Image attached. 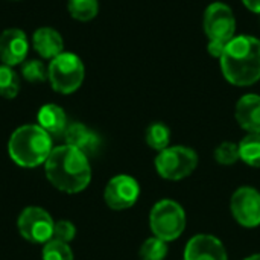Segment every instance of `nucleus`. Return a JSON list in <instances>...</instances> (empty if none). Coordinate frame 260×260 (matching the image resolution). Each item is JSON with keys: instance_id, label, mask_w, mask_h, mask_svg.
I'll return each instance as SVG.
<instances>
[{"instance_id": "1", "label": "nucleus", "mask_w": 260, "mask_h": 260, "mask_svg": "<svg viewBox=\"0 0 260 260\" xmlns=\"http://www.w3.org/2000/svg\"><path fill=\"white\" fill-rule=\"evenodd\" d=\"M224 78L236 87H250L260 79V40L239 35L227 43L221 58Z\"/></svg>"}, {"instance_id": "2", "label": "nucleus", "mask_w": 260, "mask_h": 260, "mask_svg": "<svg viewBox=\"0 0 260 260\" xmlns=\"http://www.w3.org/2000/svg\"><path fill=\"white\" fill-rule=\"evenodd\" d=\"M44 165L47 180L58 190L67 193L84 190L91 180L88 157L69 145L52 149Z\"/></svg>"}, {"instance_id": "3", "label": "nucleus", "mask_w": 260, "mask_h": 260, "mask_svg": "<svg viewBox=\"0 0 260 260\" xmlns=\"http://www.w3.org/2000/svg\"><path fill=\"white\" fill-rule=\"evenodd\" d=\"M8 151L18 166L34 168L46 163L52 152V139L40 125H24L11 136Z\"/></svg>"}, {"instance_id": "4", "label": "nucleus", "mask_w": 260, "mask_h": 260, "mask_svg": "<svg viewBox=\"0 0 260 260\" xmlns=\"http://www.w3.org/2000/svg\"><path fill=\"white\" fill-rule=\"evenodd\" d=\"M149 227L155 238L169 242L181 236L186 229V213L172 200L158 201L149 215Z\"/></svg>"}, {"instance_id": "5", "label": "nucleus", "mask_w": 260, "mask_h": 260, "mask_svg": "<svg viewBox=\"0 0 260 260\" xmlns=\"http://www.w3.org/2000/svg\"><path fill=\"white\" fill-rule=\"evenodd\" d=\"M84 64L75 53H61L50 61L49 81L55 91L70 94L76 91L84 81Z\"/></svg>"}, {"instance_id": "6", "label": "nucleus", "mask_w": 260, "mask_h": 260, "mask_svg": "<svg viewBox=\"0 0 260 260\" xmlns=\"http://www.w3.org/2000/svg\"><path fill=\"white\" fill-rule=\"evenodd\" d=\"M198 165V155L186 146H172L158 152L155 169L161 178L177 181L189 177Z\"/></svg>"}, {"instance_id": "7", "label": "nucleus", "mask_w": 260, "mask_h": 260, "mask_svg": "<svg viewBox=\"0 0 260 260\" xmlns=\"http://www.w3.org/2000/svg\"><path fill=\"white\" fill-rule=\"evenodd\" d=\"M204 32L209 41L222 44L232 41L236 32V17L232 8L221 2L209 5L204 12Z\"/></svg>"}, {"instance_id": "8", "label": "nucleus", "mask_w": 260, "mask_h": 260, "mask_svg": "<svg viewBox=\"0 0 260 260\" xmlns=\"http://www.w3.org/2000/svg\"><path fill=\"white\" fill-rule=\"evenodd\" d=\"M20 235L34 244H46L53 238L55 222L50 215L40 207H27L18 216Z\"/></svg>"}, {"instance_id": "9", "label": "nucleus", "mask_w": 260, "mask_h": 260, "mask_svg": "<svg viewBox=\"0 0 260 260\" xmlns=\"http://www.w3.org/2000/svg\"><path fill=\"white\" fill-rule=\"evenodd\" d=\"M233 218L247 229L260 225V193L248 186L238 189L230 203Z\"/></svg>"}, {"instance_id": "10", "label": "nucleus", "mask_w": 260, "mask_h": 260, "mask_svg": "<svg viewBox=\"0 0 260 260\" xmlns=\"http://www.w3.org/2000/svg\"><path fill=\"white\" fill-rule=\"evenodd\" d=\"M140 195L139 183L129 175H117L105 187L104 198L110 209L125 210L136 204Z\"/></svg>"}, {"instance_id": "11", "label": "nucleus", "mask_w": 260, "mask_h": 260, "mask_svg": "<svg viewBox=\"0 0 260 260\" xmlns=\"http://www.w3.org/2000/svg\"><path fill=\"white\" fill-rule=\"evenodd\" d=\"M184 260H227V251L218 238L197 235L186 245Z\"/></svg>"}, {"instance_id": "12", "label": "nucleus", "mask_w": 260, "mask_h": 260, "mask_svg": "<svg viewBox=\"0 0 260 260\" xmlns=\"http://www.w3.org/2000/svg\"><path fill=\"white\" fill-rule=\"evenodd\" d=\"M29 43L26 34L20 29H6L0 35V59L5 66L21 64L27 55Z\"/></svg>"}, {"instance_id": "13", "label": "nucleus", "mask_w": 260, "mask_h": 260, "mask_svg": "<svg viewBox=\"0 0 260 260\" xmlns=\"http://www.w3.org/2000/svg\"><path fill=\"white\" fill-rule=\"evenodd\" d=\"M238 123L250 134H260V96L245 94L242 96L235 110Z\"/></svg>"}, {"instance_id": "14", "label": "nucleus", "mask_w": 260, "mask_h": 260, "mask_svg": "<svg viewBox=\"0 0 260 260\" xmlns=\"http://www.w3.org/2000/svg\"><path fill=\"white\" fill-rule=\"evenodd\" d=\"M62 136L66 139V145L79 149L87 157L94 154L99 148V137L82 123L67 125Z\"/></svg>"}, {"instance_id": "15", "label": "nucleus", "mask_w": 260, "mask_h": 260, "mask_svg": "<svg viewBox=\"0 0 260 260\" xmlns=\"http://www.w3.org/2000/svg\"><path fill=\"white\" fill-rule=\"evenodd\" d=\"M32 43L38 55L47 59L56 58L58 55L62 53L64 49L62 37L59 35V32H56L52 27H40L38 30H35L32 37Z\"/></svg>"}, {"instance_id": "16", "label": "nucleus", "mask_w": 260, "mask_h": 260, "mask_svg": "<svg viewBox=\"0 0 260 260\" xmlns=\"http://www.w3.org/2000/svg\"><path fill=\"white\" fill-rule=\"evenodd\" d=\"M38 123L49 136H61L67 128V117L61 107L47 104L38 111Z\"/></svg>"}, {"instance_id": "17", "label": "nucleus", "mask_w": 260, "mask_h": 260, "mask_svg": "<svg viewBox=\"0 0 260 260\" xmlns=\"http://www.w3.org/2000/svg\"><path fill=\"white\" fill-rule=\"evenodd\" d=\"M239 155L244 163L260 168V134H248L239 143Z\"/></svg>"}, {"instance_id": "18", "label": "nucleus", "mask_w": 260, "mask_h": 260, "mask_svg": "<svg viewBox=\"0 0 260 260\" xmlns=\"http://www.w3.org/2000/svg\"><path fill=\"white\" fill-rule=\"evenodd\" d=\"M169 142H171V131L165 123H152L148 126L146 129V143L148 146H151L155 151H163L166 148H169Z\"/></svg>"}, {"instance_id": "19", "label": "nucleus", "mask_w": 260, "mask_h": 260, "mask_svg": "<svg viewBox=\"0 0 260 260\" xmlns=\"http://www.w3.org/2000/svg\"><path fill=\"white\" fill-rule=\"evenodd\" d=\"M67 8L73 18L79 21H90L98 15L99 3L98 0H69Z\"/></svg>"}, {"instance_id": "20", "label": "nucleus", "mask_w": 260, "mask_h": 260, "mask_svg": "<svg viewBox=\"0 0 260 260\" xmlns=\"http://www.w3.org/2000/svg\"><path fill=\"white\" fill-rule=\"evenodd\" d=\"M20 81L17 73L9 66H0V96L12 99L18 94Z\"/></svg>"}, {"instance_id": "21", "label": "nucleus", "mask_w": 260, "mask_h": 260, "mask_svg": "<svg viewBox=\"0 0 260 260\" xmlns=\"http://www.w3.org/2000/svg\"><path fill=\"white\" fill-rule=\"evenodd\" d=\"M139 254L142 260H165L168 256V242L158 238H149L143 242Z\"/></svg>"}, {"instance_id": "22", "label": "nucleus", "mask_w": 260, "mask_h": 260, "mask_svg": "<svg viewBox=\"0 0 260 260\" xmlns=\"http://www.w3.org/2000/svg\"><path fill=\"white\" fill-rule=\"evenodd\" d=\"M43 260H73V253L66 242L50 239L43 248Z\"/></svg>"}, {"instance_id": "23", "label": "nucleus", "mask_w": 260, "mask_h": 260, "mask_svg": "<svg viewBox=\"0 0 260 260\" xmlns=\"http://www.w3.org/2000/svg\"><path fill=\"white\" fill-rule=\"evenodd\" d=\"M215 160L222 165V166H232L238 160H241L239 155V145L232 143V142H224L221 143L216 151H215Z\"/></svg>"}, {"instance_id": "24", "label": "nucleus", "mask_w": 260, "mask_h": 260, "mask_svg": "<svg viewBox=\"0 0 260 260\" xmlns=\"http://www.w3.org/2000/svg\"><path fill=\"white\" fill-rule=\"evenodd\" d=\"M21 75L29 82H43L47 78L46 67L38 59H29L24 61L21 66Z\"/></svg>"}, {"instance_id": "25", "label": "nucleus", "mask_w": 260, "mask_h": 260, "mask_svg": "<svg viewBox=\"0 0 260 260\" xmlns=\"http://www.w3.org/2000/svg\"><path fill=\"white\" fill-rule=\"evenodd\" d=\"M75 225L69 221H59V222H55V227H53V238L55 241H59V242H70L73 238H75Z\"/></svg>"}, {"instance_id": "26", "label": "nucleus", "mask_w": 260, "mask_h": 260, "mask_svg": "<svg viewBox=\"0 0 260 260\" xmlns=\"http://www.w3.org/2000/svg\"><path fill=\"white\" fill-rule=\"evenodd\" d=\"M245 8L254 14H260V0H242Z\"/></svg>"}, {"instance_id": "27", "label": "nucleus", "mask_w": 260, "mask_h": 260, "mask_svg": "<svg viewBox=\"0 0 260 260\" xmlns=\"http://www.w3.org/2000/svg\"><path fill=\"white\" fill-rule=\"evenodd\" d=\"M244 260H260V254H253V256H250V257Z\"/></svg>"}]
</instances>
